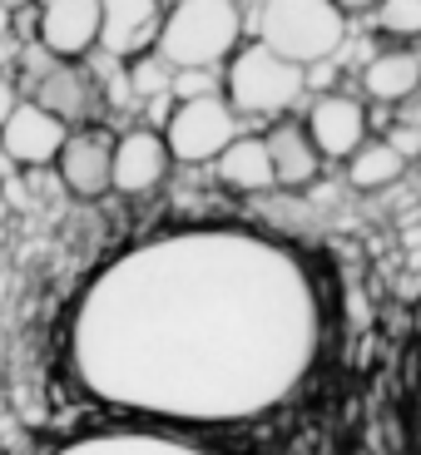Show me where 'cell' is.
<instances>
[{"label": "cell", "instance_id": "obj_1", "mask_svg": "<svg viewBox=\"0 0 421 455\" xmlns=\"http://www.w3.org/2000/svg\"><path fill=\"white\" fill-rule=\"evenodd\" d=\"M328 347L308 252L239 223L159 228L94 267L65 317V371L159 431H228L303 396Z\"/></svg>", "mask_w": 421, "mask_h": 455}, {"label": "cell", "instance_id": "obj_2", "mask_svg": "<svg viewBox=\"0 0 421 455\" xmlns=\"http://www.w3.org/2000/svg\"><path fill=\"white\" fill-rule=\"evenodd\" d=\"M243 50V5L239 0H183L164 15V35L154 55L169 69L204 75Z\"/></svg>", "mask_w": 421, "mask_h": 455}, {"label": "cell", "instance_id": "obj_3", "mask_svg": "<svg viewBox=\"0 0 421 455\" xmlns=\"http://www.w3.org/2000/svg\"><path fill=\"white\" fill-rule=\"evenodd\" d=\"M347 40V15L332 0H263L258 11V45L293 65H322Z\"/></svg>", "mask_w": 421, "mask_h": 455}, {"label": "cell", "instance_id": "obj_4", "mask_svg": "<svg viewBox=\"0 0 421 455\" xmlns=\"http://www.w3.org/2000/svg\"><path fill=\"white\" fill-rule=\"evenodd\" d=\"M303 84H308V75H303V65H293V60L273 55L268 45H243L239 55L223 65V100L233 104V114L239 119H287V109H297V100H303Z\"/></svg>", "mask_w": 421, "mask_h": 455}, {"label": "cell", "instance_id": "obj_5", "mask_svg": "<svg viewBox=\"0 0 421 455\" xmlns=\"http://www.w3.org/2000/svg\"><path fill=\"white\" fill-rule=\"evenodd\" d=\"M239 139V114L223 94H198V100H179L164 119V144H169L174 164H218L223 148Z\"/></svg>", "mask_w": 421, "mask_h": 455}, {"label": "cell", "instance_id": "obj_6", "mask_svg": "<svg viewBox=\"0 0 421 455\" xmlns=\"http://www.w3.org/2000/svg\"><path fill=\"white\" fill-rule=\"evenodd\" d=\"M164 0H100V50L119 65H139L159 50Z\"/></svg>", "mask_w": 421, "mask_h": 455}, {"label": "cell", "instance_id": "obj_7", "mask_svg": "<svg viewBox=\"0 0 421 455\" xmlns=\"http://www.w3.org/2000/svg\"><path fill=\"white\" fill-rule=\"evenodd\" d=\"M45 455H223V451L183 431H159V426H109V431L69 435Z\"/></svg>", "mask_w": 421, "mask_h": 455}, {"label": "cell", "instance_id": "obj_8", "mask_svg": "<svg viewBox=\"0 0 421 455\" xmlns=\"http://www.w3.org/2000/svg\"><path fill=\"white\" fill-rule=\"evenodd\" d=\"M303 124H308L312 144H318L322 159H352L357 148L372 139V114H367L362 100L352 94H318L303 114Z\"/></svg>", "mask_w": 421, "mask_h": 455}, {"label": "cell", "instance_id": "obj_9", "mask_svg": "<svg viewBox=\"0 0 421 455\" xmlns=\"http://www.w3.org/2000/svg\"><path fill=\"white\" fill-rule=\"evenodd\" d=\"M35 35L55 55V65H80L100 45V0H45Z\"/></svg>", "mask_w": 421, "mask_h": 455}, {"label": "cell", "instance_id": "obj_10", "mask_svg": "<svg viewBox=\"0 0 421 455\" xmlns=\"http://www.w3.org/2000/svg\"><path fill=\"white\" fill-rule=\"evenodd\" d=\"M69 134H75V129H65L55 114H45L35 100H20V109L11 114V124L0 134V154H5L15 169H50V164H60Z\"/></svg>", "mask_w": 421, "mask_h": 455}, {"label": "cell", "instance_id": "obj_11", "mask_svg": "<svg viewBox=\"0 0 421 455\" xmlns=\"http://www.w3.org/2000/svg\"><path fill=\"white\" fill-rule=\"evenodd\" d=\"M174 169V154L164 144V129H125V134H114V194H154Z\"/></svg>", "mask_w": 421, "mask_h": 455}, {"label": "cell", "instance_id": "obj_12", "mask_svg": "<svg viewBox=\"0 0 421 455\" xmlns=\"http://www.w3.org/2000/svg\"><path fill=\"white\" fill-rule=\"evenodd\" d=\"M60 183H65L75 198H100L114 188V134L104 129H75L60 154Z\"/></svg>", "mask_w": 421, "mask_h": 455}, {"label": "cell", "instance_id": "obj_13", "mask_svg": "<svg viewBox=\"0 0 421 455\" xmlns=\"http://www.w3.org/2000/svg\"><path fill=\"white\" fill-rule=\"evenodd\" d=\"M35 104H40L45 114H55L65 129L69 124L90 129L94 109H100V90H94V80L80 65H50L45 80H40V90H35Z\"/></svg>", "mask_w": 421, "mask_h": 455}, {"label": "cell", "instance_id": "obj_14", "mask_svg": "<svg viewBox=\"0 0 421 455\" xmlns=\"http://www.w3.org/2000/svg\"><path fill=\"white\" fill-rule=\"evenodd\" d=\"M263 139H268V154H273L278 188H308V183H318V173L328 159L318 154V144H312L303 119H278Z\"/></svg>", "mask_w": 421, "mask_h": 455}, {"label": "cell", "instance_id": "obj_15", "mask_svg": "<svg viewBox=\"0 0 421 455\" xmlns=\"http://www.w3.org/2000/svg\"><path fill=\"white\" fill-rule=\"evenodd\" d=\"M421 90V55L407 45L376 50L362 65V94L372 104H407Z\"/></svg>", "mask_w": 421, "mask_h": 455}, {"label": "cell", "instance_id": "obj_16", "mask_svg": "<svg viewBox=\"0 0 421 455\" xmlns=\"http://www.w3.org/2000/svg\"><path fill=\"white\" fill-rule=\"evenodd\" d=\"M214 169H218V183L239 188V194H268V188H278L273 154H268V139L263 134H239L223 148V159Z\"/></svg>", "mask_w": 421, "mask_h": 455}, {"label": "cell", "instance_id": "obj_17", "mask_svg": "<svg viewBox=\"0 0 421 455\" xmlns=\"http://www.w3.org/2000/svg\"><path fill=\"white\" fill-rule=\"evenodd\" d=\"M407 173V159H401L397 148H392L387 134H372L362 148H357L352 159H347V183L362 188V194H376V188H387Z\"/></svg>", "mask_w": 421, "mask_h": 455}, {"label": "cell", "instance_id": "obj_18", "mask_svg": "<svg viewBox=\"0 0 421 455\" xmlns=\"http://www.w3.org/2000/svg\"><path fill=\"white\" fill-rule=\"evenodd\" d=\"M372 30L411 50V40H421V0H382L372 11Z\"/></svg>", "mask_w": 421, "mask_h": 455}, {"label": "cell", "instance_id": "obj_19", "mask_svg": "<svg viewBox=\"0 0 421 455\" xmlns=\"http://www.w3.org/2000/svg\"><path fill=\"white\" fill-rule=\"evenodd\" d=\"M129 69H134V90L139 94H159L164 84H174L169 75H164V69H169L164 60H159V65H154V60H139V65H129Z\"/></svg>", "mask_w": 421, "mask_h": 455}, {"label": "cell", "instance_id": "obj_20", "mask_svg": "<svg viewBox=\"0 0 421 455\" xmlns=\"http://www.w3.org/2000/svg\"><path fill=\"white\" fill-rule=\"evenodd\" d=\"M20 109V94H15V84H11V75L0 69V134H5V124H11V114Z\"/></svg>", "mask_w": 421, "mask_h": 455}, {"label": "cell", "instance_id": "obj_21", "mask_svg": "<svg viewBox=\"0 0 421 455\" xmlns=\"http://www.w3.org/2000/svg\"><path fill=\"white\" fill-rule=\"evenodd\" d=\"M392 148H397V154H401V159H411V154H421V134H417V129H392Z\"/></svg>", "mask_w": 421, "mask_h": 455}, {"label": "cell", "instance_id": "obj_22", "mask_svg": "<svg viewBox=\"0 0 421 455\" xmlns=\"http://www.w3.org/2000/svg\"><path fill=\"white\" fill-rule=\"evenodd\" d=\"M332 5H337L342 15H372L382 0H332Z\"/></svg>", "mask_w": 421, "mask_h": 455}, {"label": "cell", "instance_id": "obj_23", "mask_svg": "<svg viewBox=\"0 0 421 455\" xmlns=\"http://www.w3.org/2000/svg\"><path fill=\"white\" fill-rule=\"evenodd\" d=\"M25 5H35V0H0V11H11V15L25 11Z\"/></svg>", "mask_w": 421, "mask_h": 455}, {"label": "cell", "instance_id": "obj_24", "mask_svg": "<svg viewBox=\"0 0 421 455\" xmlns=\"http://www.w3.org/2000/svg\"><path fill=\"white\" fill-rule=\"evenodd\" d=\"M11 20H15L11 11H0V45H5V35H11Z\"/></svg>", "mask_w": 421, "mask_h": 455}]
</instances>
